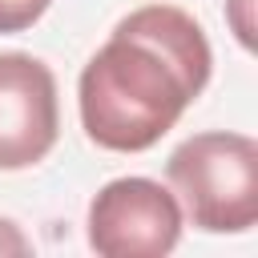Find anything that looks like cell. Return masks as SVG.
<instances>
[{"mask_svg":"<svg viewBox=\"0 0 258 258\" xmlns=\"http://www.w3.org/2000/svg\"><path fill=\"white\" fill-rule=\"evenodd\" d=\"M214 52L202 24L173 4H145L81 69L77 105L93 145L141 153L157 145L210 85Z\"/></svg>","mask_w":258,"mask_h":258,"instance_id":"1","label":"cell"},{"mask_svg":"<svg viewBox=\"0 0 258 258\" xmlns=\"http://www.w3.org/2000/svg\"><path fill=\"white\" fill-rule=\"evenodd\" d=\"M165 177L181 214L206 234H242L258 222V145L246 133H194L169 153Z\"/></svg>","mask_w":258,"mask_h":258,"instance_id":"2","label":"cell"},{"mask_svg":"<svg viewBox=\"0 0 258 258\" xmlns=\"http://www.w3.org/2000/svg\"><path fill=\"white\" fill-rule=\"evenodd\" d=\"M181 238V206L153 177H117L89 202V246L101 258H161Z\"/></svg>","mask_w":258,"mask_h":258,"instance_id":"3","label":"cell"},{"mask_svg":"<svg viewBox=\"0 0 258 258\" xmlns=\"http://www.w3.org/2000/svg\"><path fill=\"white\" fill-rule=\"evenodd\" d=\"M60 133L56 77L28 52H0V169H28L48 157Z\"/></svg>","mask_w":258,"mask_h":258,"instance_id":"4","label":"cell"},{"mask_svg":"<svg viewBox=\"0 0 258 258\" xmlns=\"http://www.w3.org/2000/svg\"><path fill=\"white\" fill-rule=\"evenodd\" d=\"M48 4H52V0H0V36L32 28V24L48 12Z\"/></svg>","mask_w":258,"mask_h":258,"instance_id":"5","label":"cell"},{"mask_svg":"<svg viewBox=\"0 0 258 258\" xmlns=\"http://www.w3.org/2000/svg\"><path fill=\"white\" fill-rule=\"evenodd\" d=\"M32 246H28V238L20 234V226L16 222H8V218H0V258L4 254H28Z\"/></svg>","mask_w":258,"mask_h":258,"instance_id":"6","label":"cell"}]
</instances>
